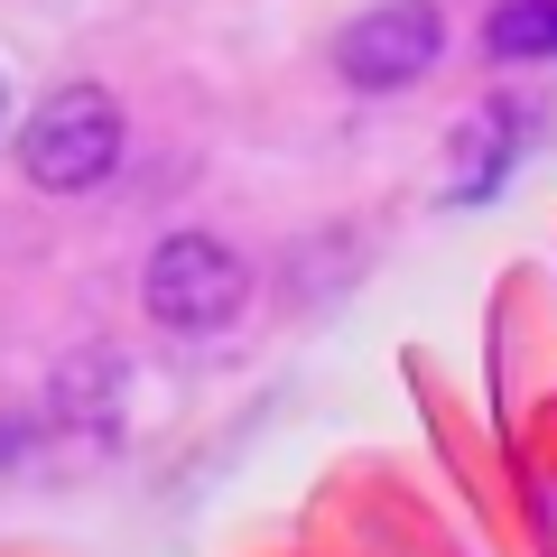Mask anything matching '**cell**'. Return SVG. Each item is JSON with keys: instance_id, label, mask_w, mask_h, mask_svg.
I'll return each instance as SVG.
<instances>
[{"instance_id": "cell-1", "label": "cell", "mask_w": 557, "mask_h": 557, "mask_svg": "<svg viewBox=\"0 0 557 557\" xmlns=\"http://www.w3.org/2000/svg\"><path fill=\"white\" fill-rule=\"evenodd\" d=\"M121 149H131V121H121V102L102 94V84H57V94L20 121V168L47 196H94L121 168Z\"/></svg>"}, {"instance_id": "cell-2", "label": "cell", "mask_w": 557, "mask_h": 557, "mask_svg": "<svg viewBox=\"0 0 557 557\" xmlns=\"http://www.w3.org/2000/svg\"><path fill=\"white\" fill-rule=\"evenodd\" d=\"M242 298H251V270H242V251H223L214 233H168L159 251H149V270H139V307H149L168 335H214V325L242 317Z\"/></svg>"}, {"instance_id": "cell-3", "label": "cell", "mask_w": 557, "mask_h": 557, "mask_svg": "<svg viewBox=\"0 0 557 557\" xmlns=\"http://www.w3.org/2000/svg\"><path fill=\"white\" fill-rule=\"evenodd\" d=\"M437 57H446V10L437 0H372L335 38V75L354 94H409L418 75H437Z\"/></svg>"}, {"instance_id": "cell-4", "label": "cell", "mask_w": 557, "mask_h": 557, "mask_svg": "<svg viewBox=\"0 0 557 557\" xmlns=\"http://www.w3.org/2000/svg\"><path fill=\"white\" fill-rule=\"evenodd\" d=\"M483 57L493 65H548L557 57V0H493L483 10Z\"/></svg>"}, {"instance_id": "cell-5", "label": "cell", "mask_w": 557, "mask_h": 557, "mask_svg": "<svg viewBox=\"0 0 557 557\" xmlns=\"http://www.w3.org/2000/svg\"><path fill=\"white\" fill-rule=\"evenodd\" d=\"M28 456V418H0V465H20Z\"/></svg>"}]
</instances>
